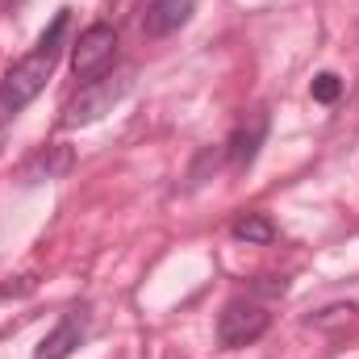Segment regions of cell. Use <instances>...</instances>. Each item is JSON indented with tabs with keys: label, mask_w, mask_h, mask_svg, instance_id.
I'll use <instances>...</instances> for the list:
<instances>
[{
	"label": "cell",
	"mask_w": 359,
	"mask_h": 359,
	"mask_svg": "<svg viewBox=\"0 0 359 359\" xmlns=\"http://www.w3.org/2000/svg\"><path fill=\"white\" fill-rule=\"evenodd\" d=\"M355 318V305H330L322 309V318H309L313 326H339V322H351Z\"/></svg>",
	"instance_id": "obj_11"
},
{
	"label": "cell",
	"mask_w": 359,
	"mask_h": 359,
	"mask_svg": "<svg viewBox=\"0 0 359 359\" xmlns=\"http://www.w3.org/2000/svg\"><path fill=\"white\" fill-rule=\"evenodd\" d=\"M67 168H72V151H67V147H46V151H38V159L25 168V180H29V184L55 180V176H63Z\"/></svg>",
	"instance_id": "obj_8"
},
{
	"label": "cell",
	"mask_w": 359,
	"mask_h": 359,
	"mask_svg": "<svg viewBox=\"0 0 359 359\" xmlns=\"http://www.w3.org/2000/svg\"><path fill=\"white\" fill-rule=\"evenodd\" d=\"M268 326H271L268 305L238 297V301H230V305L217 313V343H222V347H247V343L264 339Z\"/></svg>",
	"instance_id": "obj_4"
},
{
	"label": "cell",
	"mask_w": 359,
	"mask_h": 359,
	"mask_svg": "<svg viewBox=\"0 0 359 359\" xmlns=\"http://www.w3.org/2000/svg\"><path fill=\"white\" fill-rule=\"evenodd\" d=\"M84 339H88V309H67L55 322V330H46V339L38 343L34 359H67Z\"/></svg>",
	"instance_id": "obj_6"
},
{
	"label": "cell",
	"mask_w": 359,
	"mask_h": 359,
	"mask_svg": "<svg viewBox=\"0 0 359 359\" xmlns=\"http://www.w3.org/2000/svg\"><path fill=\"white\" fill-rule=\"evenodd\" d=\"M196 13V0H151L147 4V17H142V34L147 38H168L184 29Z\"/></svg>",
	"instance_id": "obj_7"
},
{
	"label": "cell",
	"mask_w": 359,
	"mask_h": 359,
	"mask_svg": "<svg viewBox=\"0 0 359 359\" xmlns=\"http://www.w3.org/2000/svg\"><path fill=\"white\" fill-rule=\"evenodd\" d=\"M134 84V67H126V72H104L100 80H88V84H80V92L63 104V117H59V126L63 130H80V126H92V121H100L104 113H113V104L130 92Z\"/></svg>",
	"instance_id": "obj_2"
},
{
	"label": "cell",
	"mask_w": 359,
	"mask_h": 359,
	"mask_svg": "<svg viewBox=\"0 0 359 359\" xmlns=\"http://www.w3.org/2000/svg\"><path fill=\"white\" fill-rule=\"evenodd\" d=\"M117 29L109 25V21H96L88 25L84 34H80V42L72 46V72H76V80H100L109 67H113V59H117Z\"/></svg>",
	"instance_id": "obj_3"
},
{
	"label": "cell",
	"mask_w": 359,
	"mask_h": 359,
	"mask_svg": "<svg viewBox=\"0 0 359 359\" xmlns=\"http://www.w3.org/2000/svg\"><path fill=\"white\" fill-rule=\"evenodd\" d=\"M309 92H313V100H318V104H334V100L343 96V80H339L334 72H322V76H313Z\"/></svg>",
	"instance_id": "obj_10"
},
{
	"label": "cell",
	"mask_w": 359,
	"mask_h": 359,
	"mask_svg": "<svg viewBox=\"0 0 359 359\" xmlns=\"http://www.w3.org/2000/svg\"><path fill=\"white\" fill-rule=\"evenodd\" d=\"M268 109H251L238 126H234V134H230V142H226V159H230V168L234 172H247L255 159H259V147H264V138H268Z\"/></svg>",
	"instance_id": "obj_5"
},
{
	"label": "cell",
	"mask_w": 359,
	"mask_h": 359,
	"mask_svg": "<svg viewBox=\"0 0 359 359\" xmlns=\"http://www.w3.org/2000/svg\"><path fill=\"white\" fill-rule=\"evenodd\" d=\"M67 25H72V8H59L55 21H50V25L42 29V38L34 42V50L21 55V59L4 72V80H0V130H4L38 92L46 88V80L55 76L59 55H63V42H67Z\"/></svg>",
	"instance_id": "obj_1"
},
{
	"label": "cell",
	"mask_w": 359,
	"mask_h": 359,
	"mask_svg": "<svg viewBox=\"0 0 359 359\" xmlns=\"http://www.w3.org/2000/svg\"><path fill=\"white\" fill-rule=\"evenodd\" d=\"M230 234H234L238 243H251V247H268L271 238H276V226H271L268 213H243V217L230 226Z\"/></svg>",
	"instance_id": "obj_9"
}]
</instances>
